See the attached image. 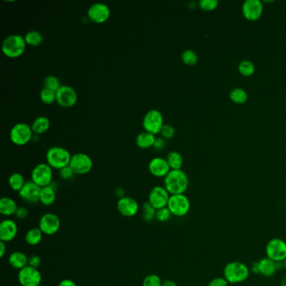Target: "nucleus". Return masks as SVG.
<instances>
[{"label": "nucleus", "instance_id": "nucleus-35", "mask_svg": "<svg viewBox=\"0 0 286 286\" xmlns=\"http://www.w3.org/2000/svg\"><path fill=\"white\" fill-rule=\"evenodd\" d=\"M181 60L187 65H195L198 62V56L193 50H185L181 54Z\"/></svg>", "mask_w": 286, "mask_h": 286}, {"label": "nucleus", "instance_id": "nucleus-47", "mask_svg": "<svg viewBox=\"0 0 286 286\" xmlns=\"http://www.w3.org/2000/svg\"><path fill=\"white\" fill-rule=\"evenodd\" d=\"M7 253V243L0 241V258H3Z\"/></svg>", "mask_w": 286, "mask_h": 286}, {"label": "nucleus", "instance_id": "nucleus-4", "mask_svg": "<svg viewBox=\"0 0 286 286\" xmlns=\"http://www.w3.org/2000/svg\"><path fill=\"white\" fill-rule=\"evenodd\" d=\"M71 156V153L65 148L53 146L47 150L46 158L47 163L52 169L60 171L64 167H68Z\"/></svg>", "mask_w": 286, "mask_h": 286}, {"label": "nucleus", "instance_id": "nucleus-51", "mask_svg": "<svg viewBox=\"0 0 286 286\" xmlns=\"http://www.w3.org/2000/svg\"><path fill=\"white\" fill-rule=\"evenodd\" d=\"M281 286H286V273L284 275L283 277L281 278Z\"/></svg>", "mask_w": 286, "mask_h": 286}, {"label": "nucleus", "instance_id": "nucleus-41", "mask_svg": "<svg viewBox=\"0 0 286 286\" xmlns=\"http://www.w3.org/2000/svg\"><path fill=\"white\" fill-rule=\"evenodd\" d=\"M75 172L72 171L71 167H64L62 169L59 171V175L62 180H71L75 176Z\"/></svg>", "mask_w": 286, "mask_h": 286}, {"label": "nucleus", "instance_id": "nucleus-2", "mask_svg": "<svg viewBox=\"0 0 286 286\" xmlns=\"http://www.w3.org/2000/svg\"><path fill=\"white\" fill-rule=\"evenodd\" d=\"M249 275V267L243 262H229L224 267V277L229 284L236 285L243 283L248 280Z\"/></svg>", "mask_w": 286, "mask_h": 286}, {"label": "nucleus", "instance_id": "nucleus-19", "mask_svg": "<svg viewBox=\"0 0 286 286\" xmlns=\"http://www.w3.org/2000/svg\"><path fill=\"white\" fill-rule=\"evenodd\" d=\"M18 225L16 222L10 218L3 219L0 223V241L8 243L16 237Z\"/></svg>", "mask_w": 286, "mask_h": 286}, {"label": "nucleus", "instance_id": "nucleus-16", "mask_svg": "<svg viewBox=\"0 0 286 286\" xmlns=\"http://www.w3.org/2000/svg\"><path fill=\"white\" fill-rule=\"evenodd\" d=\"M117 210L124 218H133L139 212V204L136 200L126 196L117 200Z\"/></svg>", "mask_w": 286, "mask_h": 286}, {"label": "nucleus", "instance_id": "nucleus-50", "mask_svg": "<svg viewBox=\"0 0 286 286\" xmlns=\"http://www.w3.org/2000/svg\"><path fill=\"white\" fill-rule=\"evenodd\" d=\"M162 286H177V284L172 280H166V281H163Z\"/></svg>", "mask_w": 286, "mask_h": 286}, {"label": "nucleus", "instance_id": "nucleus-39", "mask_svg": "<svg viewBox=\"0 0 286 286\" xmlns=\"http://www.w3.org/2000/svg\"><path fill=\"white\" fill-rule=\"evenodd\" d=\"M219 4L218 0H200L198 6L204 11H213Z\"/></svg>", "mask_w": 286, "mask_h": 286}, {"label": "nucleus", "instance_id": "nucleus-12", "mask_svg": "<svg viewBox=\"0 0 286 286\" xmlns=\"http://www.w3.org/2000/svg\"><path fill=\"white\" fill-rule=\"evenodd\" d=\"M56 95L58 105L64 109H70L75 106L78 99L76 90L68 85H61Z\"/></svg>", "mask_w": 286, "mask_h": 286}, {"label": "nucleus", "instance_id": "nucleus-8", "mask_svg": "<svg viewBox=\"0 0 286 286\" xmlns=\"http://www.w3.org/2000/svg\"><path fill=\"white\" fill-rule=\"evenodd\" d=\"M142 125L145 131L148 133L154 135L161 134V129L164 126L163 115L159 110L151 109L145 114Z\"/></svg>", "mask_w": 286, "mask_h": 286}, {"label": "nucleus", "instance_id": "nucleus-34", "mask_svg": "<svg viewBox=\"0 0 286 286\" xmlns=\"http://www.w3.org/2000/svg\"><path fill=\"white\" fill-rule=\"evenodd\" d=\"M60 87H61V85H60V81L57 76L50 75L45 78L44 88H47L48 90L57 93Z\"/></svg>", "mask_w": 286, "mask_h": 286}, {"label": "nucleus", "instance_id": "nucleus-31", "mask_svg": "<svg viewBox=\"0 0 286 286\" xmlns=\"http://www.w3.org/2000/svg\"><path fill=\"white\" fill-rule=\"evenodd\" d=\"M24 38L26 44L30 47H39L43 42V36L37 30L29 31L25 34Z\"/></svg>", "mask_w": 286, "mask_h": 286}, {"label": "nucleus", "instance_id": "nucleus-32", "mask_svg": "<svg viewBox=\"0 0 286 286\" xmlns=\"http://www.w3.org/2000/svg\"><path fill=\"white\" fill-rule=\"evenodd\" d=\"M237 68H238L239 73L245 77H248V76L254 75V71H255V66H254V63L248 60H243L240 61Z\"/></svg>", "mask_w": 286, "mask_h": 286}, {"label": "nucleus", "instance_id": "nucleus-9", "mask_svg": "<svg viewBox=\"0 0 286 286\" xmlns=\"http://www.w3.org/2000/svg\"><path fill=\"white\" fill-rule=\"evenodd\" d=\"M266 257L274 261L283 263L286 259V242L282 238L274 237L265 246Z\"/></svg>", "mask_w": 286, "mask_h": 286}, {"label": "nucleus", "instance_id": "nucleus-18", "mask_svg": "<svg viewBox=\"0 0 286 286\" xmlns=\"http://www.w3.org/2000/svg\"><path fill=\"white\" fill-rule=\"evenodd\" d=\"M41 188L32 180H28L25 182L23 188L18 192L19 196L24 202L35 204L40 201Z\"/></svg>", "mask_w": 286, "mask_h": 286}, {"label": "nucleus", "instance_id": "nucleus-15", "mask_svg": "<svg viewBox=\"0 0 286 286\" xmlns=\"http://www.w3.org/2000/svg\"><path fill=\"white\" fill-rule=\"evenodd\" d=\"M110 15V8L105 3H93L87 9V18L95 24H104L109 20Z\"/></svg>", "mask_w": 286, "mask_h": 286}, {"label": "nucleus", "instance_id": "nucleus-25", "mask_svg": "<svg viewBox=\"0 0 286 286\" xmlns=\"http://www.w3.org/2000/svg\"><path fill=\"white\" fill-rule=\"evenodd\" d=\"M156 139V135L144 131L138 134L136 138V145L139 149L147 150V149L154 147Z\"/></svg>", "mask_w": 286, "mask_h": 286}, {"label": "nucleus", "instance_id": "nucleus-5", "mask_svg": "<svg viewBox=\"0 0 286 286\" xmlns=\"http://www.w3.org/2000/svg\"><path fill=\"white\" fill-rule=\"evenodd\" d=\"M191 202L185 194L171 195L167 207L172 216L183 218L188 214L191 210Z\"/></svg>", "mask_w": 286, "mask_h": 286}, {"label": "nucleus", "instance_id": "nucleus-13", "mask_svg": "<svg viewBox=\"0 0 286 286\" xmlns=\"http://www.w3.org/2000/svg\"><path fill=\"white\" fill-rule=\"evenodd\" d=\"M18 281L21 286H40L42 282V275L39 269L28 265L19 270Z\"/></svg>", "mask_w": 286, "mask_h": 286}, {"label": "nucleus", "instance_id": "nucleus-44", "mask_svg": "<svg viewBox=\"0 0 286 286\" xmlns=\"http://www.w3.org/2000/svg\"><path fill=\"white\" fill-rule=\"evenodd\" d=\"M41 265V258L39 255L34 254L31 256L29 257V263L28 265L30 267L35 268V269H39V267Z\"/></svg>", "mask_w": 286, "mask_h": 286}, {"label": "nucleus", "instance_id": "nucleus-1", "mask_svg": "<svg viewBox=\"0 0 286 286\" xmlns=\"http://www.w3.org/2000/svg\"><path fill=\"white\" fill-rule=\"evenodd\" d=\"M164 186L171 195L185 194L189 187V178L182 170H172L164 178Z\"/></svg>", "mask_w": 286, "mask_h": 286}, {"label": "nucleus", "instance_id": "nucleus-20", "mask_svg": "<svg viewBox=\"0 0 286 286\" xmlns=\"http://www.w3.org/2000/svg\"><path fill=\"white\" fill-rule=\"evenodd\" d=\"M148 169L150 174L155 177L165 178L172 171L167 159L161 157H155L150 161L148 165Z\"/></svg>", "mask_w": 286, "mask_h": 286}, {"label": "nucleus", "instance_id": "nucleus-36", "mask_svg": "<svg viewBox=\"0 0 286 286\" xmlns=\"http://www.w3.org/2000/svg\"><path fill=\"white\" fill-rule=\"evenodd\" d=\"M40 97H41V102L47 105H51V104H54L55 102H57L56 93L48 90L47 88H43L41 91Z\"/></svg>", "mask_w": 286, "mask_h": 286}, {"label": "nucleus", "instance_id": "nucleus-37", "mask_svg": "<svg viewBox=\"0 0 286 286\" xmlns=\"http://www.w3.org/2000/svg\"><path fill=\"white\" fill-rule=\"evenodd\" d=\"M162 283L163 281L158 275L151 274L144 279L142 286H162Z\"/></svg>", "mask_w": 286, "mask_h": 286}, {"label": "nucleus", "instance_id": "nucleus-10", "mask_svg": "<svg viewBox=\"0 0 286 286\" xmlns=\"http://www.w3.org/2000/svg\"><path fill=\"white\" fill-rule=\"evenodd\" d=\"M69 167L76 174H86L93 169V160L85 153H76L71 156Z\"/></svg>", "mask_w": 286, "mask_h": 286}, {"label": "nucleus", "instance_id": "nucleus-23", "mask_svg": "<svg viewBox=\"0 0 286 286\" xmlns=\"http://www.w3.org/2000/svg\"><path fill=\"white\" fill-rule=\"evenodd\" d=\"M8 264L15 270H20L28 266L29 257L21 251H14L9 254L8 258Z\"/></svg>", "mask_w": 286, "mask_h": 286}, {"label": "nucleus", "instance_id": "nucleus-40", "mask_svg": "<svg viewBox=\"0 0 286 286\" xmlns=\"http://www.w3.org/2000/svg\"><path fill=\"white\" fill-rule=\"evenodd\" d=\"M161 137L165 139H171L174 136L175 130L174 127L170 124H164L161 131Z\"/></svg>", "mask_w": 286, "mask_h": 286}, {"label": "nucleus", "instance_id": "nucleus-38", "mask_svg": "<svg viewBox=\"0 0 286 286\" xmlns=\"http://www.w3.org/2000/svg\"><path fill=\"white\" fill-rule=\"evenodd\" d=\"M172 217V214L167 207L156 210V219L160 223H167Z\"/></svg>", "mask_w": 286, "mask_h": 286}, {"label": "nucleus", "instance_id": "nucleus-45", "mask_svg": "<svg viewBox=\"0 0 286 286\" xmlns=\"http://www.w3.org/2000/svg\"><path fill=\"white\" fill-rule=\"evenodd\" d=\"M165 146H166V140L162 137H160V138H156V143L153 148L156 150H163Z\"/></svg>", "mask_w": 286, "mask_h": 286}, {"label": "nucleus", "instance_id": "nucleus-27", "mask_svg": "<svg viewBox=\"0 0 286 286\" xmlns=\"http://www.w3.org/2000/svg\"><path fill=\"white\" fill-rule=\"evenodd\" d=\"M43 232L39 228L29 229L25 235V240L28 245L37 246L41 243L43 238Z\"/></svg>", "mask_w": 286, "mask_h": 286}, {"label": "nucleus", "instance_id": "nucleus-17", "mask_svg": "<svg viewBox=\"0 0 286 286\" xmlns=\"http://www.w3.org/2000/svg\"><path fill=\"white\" fill-rule=\"evenodd\" d=\"M264 6L260 0H246L242 6V13L249 21H256L261 17Z\"/></svg>", "mask_w": 286, "mask_h": 286}, {"label": "nucleus", "instance_id": "nucleus-21", "mask_svg": "<svg viewBox=\"0 0 286 286\" xmlns=\"http://www.w3.org/2000/svg\"><path fill=\"white\" fill-rule=\"evenodd\" d=\"M259 263V275L264 277H273L276 276V273L284 267L283 263L274 261L272 259L265 257L258 261Z\"/></svg>", "mask_w": 286, "mask_h": 286}, {"label": "nucleus", "instance_id": "nucleus-42", "mask_svg": "<svg viewBox=\"0 0 286 286\" xmlns=\"http://www.w3.org/2000/svg\"><path fill=\"white\" fill-rule=\"evenodd\" d=\"M14 216L19 220H25L29 216V210L25 207L19 206Z\"/></svg>", "mask_w": 286, "mask_h": 286}, {"label": "nucleus", "instance_id": "nucleus-28", "mask_svg": "<svg viewBox=\"0 0 286 286\" xmlns=\"http://www.w3.org/2000/svg\"><path fill=\"white\" fill-rule=\"evenodd\" d=\"M248 93L241 87L233 88L229 93L230 100L236 104H244L248 101Z\"/></svg>", "mask_w": 286, "mask_h": 286}, {"label": "nucleus", "instance_id": "nucleus-43", "mask_svg": "<svg viewBox=\"0 0 286 286\" xmlns=\"http://www.w3.org/2000/svg\"><path fill=\"white\" fill-rule=\"evenodd\" d=\"M229 282L223 276V277H215V278H213L208 283V286H229Z\"/></svg>", "mask_w": 286, "mask_h": 286}, {"label": "nucleus", "instance_id": "nucleus-46", "mask_svg": "<svg viewBox=\"0 0 286 286\" xmlns=\"http://www.w3.org/2000/svg\"><path fill=\"white\" fill-rule=\"evenodd\" d=\"M57 286H77L76 282L71 279H64L58 284Z\"/></svg>", "mask_w": 286, "mask_h": 286}, {"label": "nucleus", "instance_id": "nucleus-22", "mask_svg": "<svg viewBox=\"0 0 286 286\" xmlns=\"http://www.w3.org/2000/svg\"><path fill=\"white\" fill-rule=\"evenodd\" d=\"M57 200V184L52 182L51 185L41 188L40 201L45 207H51Z\"/></svg>", "mask_w": 286, "mask_h": 286}, {"label": "nucleus", "instance_id": "nucleus-33", "mask_svg": "<svg viewBox=\"0 0 286 286\" xmlns=\"http://www.w3.org/2000/svg\"><path fill=\"white\" fill-rule=\"evenodd\" d=\"M141 215L143 220L145 222H151L156 219V209L150 204V202H145L142 205Z\"/></svg>", "mask_w": 286, "mask_h": 286}, {"label": "nucleus", "instance_id": "nucleus-24", "mask_svg": "<svg viewBox=\"0 0 286 286\" xmlns=\"http://www.w3.org/2000/svg\"><path fill=\"white\" fill-rule=\"evenodd\" d=\"M18 207L17 202L11 197L4 196L0 200V213L6 218L15 215Z\"/></svg>", "mask_w": 286, "mask_h": 286}, {"label": "nucleus", "instance_id": "nucleus-26", "mask_svg": "<svg viewBox=\"0 0 286 286\" xmlns=\"http://www.w3.org/2000/svg\"><path fill=\"white\" fill-rule=\"evenodd\" d=\"M50 127H51L50 119L45 116L37 117L33 121L32 124H31L33 133L37 135L47 133V131L49 130Z\"/></svg>", "mask_w": 286, "mask_h": 286}, {"label": "nucleus", "instance_id": "nucleus-29", "mask_svg": "<svg viewBox=\"0 0 286 286\" xmlns=\"http://www.w3.org/2000/svg\"><path fill=\"white\" fill-rule=\"evenodd\" d=\"M8 181L9 187L13 191H17V192H19L23 188V186L25 185V182H26L23 174L18 173V172L11 174L8 177Z\"/></svg>", "mask_w": 286, "mask_h": 286}, {"label": "nucleus", "instance_id": "nucleus-30", "mask_svg": "<svg viewBox=\"0 0 286 286\" xmlns=\"http://www.w3.org/2000/svg\"><path fill=\"white\" fill-rule=\"evenodd\" d=\"M167 161L172 170H181L183 167V157L177 151H172L168 154Z\"/></svg>", "mask_w": 286, "mask_h": 286}, {"label": "nucleus", "instance_id": "nucleus-6", "mask_svg": "<svg viewBox=\"0 0 286 286\" xmlns=\"http://www.w3.org/2000/svg\"><path fill=\"white\" fill-rule=\"evenodd\" d=\"M33 133L31 126L25 123H18L13 126L9 133V138L14 145L24 146L32 139Z\"/></svg>", "mask_w": 286, "mask_h": 286}, {"label": "nucleus", "instance_id": "nucleus-11", "mask_svg": "<svg viewBox=\"0 0 286 286\" xmlns=\"http://www.w3.org/2000/svg\"><path fill=\"white\" fill-rule=\"evenodd\" d=\"M38 228L41 229L44 235L52 236L59 232L60 229V219L55 213H45L40 218Z\"/></svg>", "mask_w": 286, "mask_h": 286}, {"label": "nucleus", "instance_id": "nucleus-48", "mask_svg": "<svg viewBox=\"0 0 286 286\" xmlns=\"http://www.w3.org/2000/svg\"><path fill=\"white\" fill-rule=\"evenodd\" d=\"M115 195L118 197V199H120V198L126 196L125 191H124V189L122 188V187H117V188L115 190Z\"/></svg>", "mask_w": 286, "mask_h": 286}, {"label": "nucleus", "instance_id": "nucleus-52", "mask_svg": "<svg viewBox=\"0 0 286 286\" xmlns=\"http://www.w3.org/2000/svg\"><path fill=\"white\" fill-rule=\"evenodd\" d=\"M283 265H284V268H285V269H286V259H285V261L283 262Z\"/></svg>", "mask_w": 286, "mask_h": 286}, {"label": "nucleus", "instance_id": "nucleus-49", "mask_svg": "<svg viewBox=\"0 0 286 286\" xmlns=\"http://www.w3.org/2000/svg\"><path fill=\"white\" fill-rule=\"evenodd\" d=\"M249 270H250V272H253L254 274H259V263H258V261L254 262L251 265Z\"/></svg>", "mask_w": 286, "mask_h": 286}, {"label": "nucleus", "instance_id": "nucleus-7", "mask_svg": "<svg viewBox=\"0 0 286 286\" xmlns=\"http://www.w3.org/2000/svg\"><path fill=\"white\" fill-rule=\"evenodd\" d=\"M31 180L41 188L53 182V169L47 163L38 164L31 172Z\"/></svg>", "mask_w": 286, "mask_h": 286}, {"label": "nucleus", "instance_id": "nucleus-14", "mask_svg": "<svg viewBox=\"0 0 286 286\" xmlns=\"http://www.w3.org/2000/svg\"><path fill=\"white\" fill-rule=\"evenodd\" d=\"M171 194L168 192L165 186L161 185H156L151 189L150 191L149 196H148V202L155 209L159 210L164 207H167L169 202Z\"/></svg>", "mask_w": 286, "mask_h": 286}, {"label": "nucleus", "instance_id": "nucleus-3", "mask_svg": "<svg viewBox=\"0 0 286 286\" xmlns=\"http://www.w3.org/2000/svg\"><path fill=\"white\" fill-rule=\"evenodd\" d=\"M27 44L20 35H11L6 37L2 43V52L7 57L14 59L21 57L26 49Z\"/></svg>", "mask_w": 286, "mask_h": 286}]
</instances>
